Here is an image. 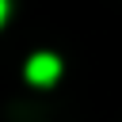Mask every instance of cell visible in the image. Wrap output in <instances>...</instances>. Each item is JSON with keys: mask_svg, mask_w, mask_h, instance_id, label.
Instances as JSON below:
<instances>
[{"mask_svg": "<svg viewBox=\"0 0 122 122\" xmlns=\"http://www.w3.org/2000/svg\"><path fill=\"white\" fill-rule=\"evenodd\" d=\"M57 76H61V61L53 53H34L27 61V80L30 84H53Z\"/></svg>", "mask_w": 122, "mask_h": 122, "instance_id": "obj_1", "label": "cell"}, {"mask_svg": "<svg viewBox=\"0 0 122 122\" xmlns=\"http://www.w3.org/2000/svg\"><path fill=\"white\" fill-rule=\"evenodd\" d=\"M8 19V0H0V23Z\"/></svg>", "mask_w": 122, "mask_h": 122, "instance_id": "obj_2", "label": "cell"}]
</instances>
